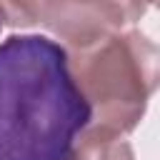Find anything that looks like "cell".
Wrapping results in <instances>:
<instances>
[{
	"label": "cell",
	"mask_w": 160,
	"mask_h": 160,
	"mask_svg": "<svg viewBox=\"0 0 160 160\" xmlns=\"http://www.w3.org/2000/svg\"><path fill=\"white\" fill-rule=\"evenodd\" d=\"M90 120L60 42L45 35L0 42V160H72Z\"/></svg>",
	"instance_id": "1"
},
{
	"label": "cell",
	"mask_w": 160,
	"mask_h": 160,
	"mask_svg": "<svg viewBox=\"0 0 160 160\" xmlns=\"http://www.w3.org/2000/svg\"><path fill=\"white\" fill-rule=\"evenodd\" d=\"M98 125L92 130L122 135L138 125L155 88V45L140 32L108 35L70 60Z\"/></svg>",
	"instance_id": "2"
},
{
	"label": "cell",
	"mask_w": 160,
	"mask_h": 160,
	"mask_svg": "<svg viewBox=\"0 0 160 160\" xmlns=\"http://www.w3.org/2000/svg\"><path fill=\"white\" fill-rule=\"evenodd\" d=\"M152 0H45L40 22L72 48H90L135 22Z\"/></svg>",
	"instance_id": "3"
},
{
	"label": "cell",
	"mask_w": 160,
	"mask_h": 160,
	"mask_svg": "<svg viewBox=\"0 0 160 160\" xmlns=\"http://www.w3.org/2000/svg\"><path fill=\"white\" fill-rule=\"evenodd\" d=\"M45 0H0V25L40 22Z\"/></svg>",
	"instance_id": "4"
},
{
	"label": "cell",
	"mask_w": 160,
	"mask_h": 160,
	"mask_svg": "<svg viewBox=\"0 0 160 160\" xmlns=\"http://www.w3.org/2000/svg\"><path fill=\"white\" fill-rule=\"evenodd\" d=\"M72 160H80V158H78V155H75V158H72Z\"/></svg>",
	"instance_id": "5"
}]
</instances>
